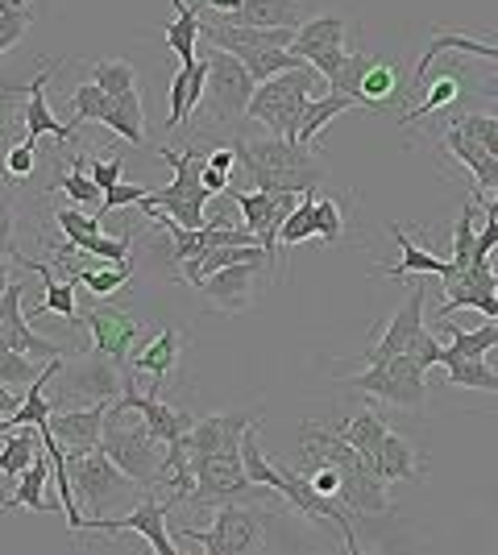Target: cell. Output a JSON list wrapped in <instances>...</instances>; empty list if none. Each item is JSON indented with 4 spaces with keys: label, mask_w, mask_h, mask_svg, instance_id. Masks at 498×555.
Returning <instances> with one entry per match:
<instances>
[{
    "label": "cell",
    "mask_w": 498,
    "mask_h": 555,
    "mask_svg": "<svg viewBox=\"0 0 498 555\" xmlns=\"http://www.w3.org/2000/svg\"><path fill=\"white\" fill-rule=\"evenodd\" d=\"M238 175L233 183L245 179V186L258 191H291V195H308L324 183V166L320 154L304 141L286 138H238Z\"/></svg>",
    "instance_id": "obj_1"
},
{
    "label": "cell",
    "mask_w": 498,
    "mask_h": 555,
    "mask_svg": "<svg viewBox=\"0 0 498 555\" xmlns=\"http://www.w3.org/2000/svg\"><path fill=\"white\" fill-rule=\"evenodd\" d=\"M63 402L67 406H92V402H113L120 390H125V370H120L113 357H104V352H95L92 357H84V361H63Z\"/></svg>",
    "instance_id": "obj_11"
},
{
    "label": "cell",
    "mask_w": 498,
    "mask_h": 555,
    "mask_svg": "<svg viewBox=\"0 0 498 555\" xmlns=\"http://www.w3.org/2000/svg\"><path fill=\"white\" fill-rule=\"evenodd\" d=\"M457 125H461V129H470V133H474V138L498 158V116L465 113V116H457Z\"/></svg>",
    "instance_id": "obj_52"
},
{
    "label": "cell",
    "mask_w": 498,
    "mask_h": 555,
    "mask_svg": "<svg viewBox=\"0 0 498 555\" xmlns=\"http://www.w3.org/2000/svg\"><path fill=\"white\" fill-rule=\"evenodd\" d=\"M349 108H366V104H361L357 95L332 92V88H329V92H320V95H311L308 113H304V125H299V138H295V141L311 145V141L329 129V120H336V116L349 113Z\"/></svg>",
    "instance_id": "obj_31"
},
{
    "label": "cell",
    "mask_w": 498,
    "mask_h": 555,
    "mask_svg": "<svg viewBox=\"0 0 498 555\" xmlns=\"http://www.w3.org/2000/svg\"><path fill=\"white\" fill-rule=\"evenodd\" d=\"M440 324H445V332H449L445 365H449V361H465V357H486V352H495V348H498V320H495V324L474 327V332L449 324V320H440Z\"/></svg>",
    "instance_id": "obj_34"
},
{
    "label": "cell",
    "mask_w": 498,
    "mask_h": 555,
    "mask_svg": "<svg viewBox=\"0 0 498 555\" xmlns=\"http://www.w3.org/2000/svg\"><path fill=\"white\" fill-rule=\"evenodd\" d=\"M84 324L92 327L95 352L113 357L120 370H125V365H129V348H133V340H138L142 324H138L129 311H117V307H92V311L84 315Z\"/></svg>",
    "instance_id": "obj_17"
},
{
    "label": "cell",
    "mask_w": 498,
    "mask_h": 555,
    "mask_svg": "<svg viewBox=\"0 0 498 555\" xmlns=\"http://www.w3.org/2000/svg\"><path fill=\"white\" fill-rule=\"evenodd\" d=\"M424 307H427V286L416 278V286H411L407 302L391 315V324H386L379 345H370L366 352H361V361H366V365H382V361H391V357L407 352L411 340L424 332Z\"/></svg>",
    "instance_id": "obj_13"
},
{
    "label": "cell",
    "mask_w": 498,
    "mask_h": 555,
    "mask_svg": "<svg viewBox=\"0 0 498 555\" xmlns=\"http://www.w3.org/2000/svg\"><path fill=\"white\" fill-rule=\"evenodd\" d=\"M304 241H316V191L299 195L295 211L283 220L279 229V245H304Z\"/></svg>",
    "instance_id": "obj_43"
},
{
    "label": "cell",
    "mask_w": 498,
    "mask_h": 555,
    "mask_svg": "<svg viewBox=\"0 0 498 555\" xmlns=\"http://www.w3.org/2000/svg\"><path fill=\"white\" fill-rule=\"evenodd\" d=\"M357 95H361V104L366 108H386V104H395L399 100V67L395 63H370L366 75H361V83H357Z\"/></svg>",
    "instance_id": "obj_35"
},
{
    "label": "cell",
    "mask_w": 498,
    "mask_h": 555,
    "mask_svg": "<svg viewBox=\"0 0 498 555\" xmlns=\"http://www.w3.org/2000/svg\"><path fill=\"white\" fill-rule=\"evenodd\" d=\"M474 216H477V204L465 199L457 224H452V266H470V261H474V241H477Z\"/></svg>",
    "instance_id": "obj_47"
},
{
    "label": "cell",
    "mask_w": 498,
    "mask_h": 555,
    "mask_svg": "<svg viewBox=\"0 0 498 555\" xmlns=\"http://www.w3.org/2000/svg\"><path fill=\"white\" fill-rule=\"evenodd\" d=\"M0 199H4V179H0Z\"/></svg>",
    "instance_id": "obj_64"
},
{
    "label": "cell",
    "mask_w": 498,
    "mask_h": 555,
    "mask_svg": "<svg viewBox=\"0 0 498 555\" xmlns=\"http://www.w3.org/2000/svg\"><path fill=\"white\" fill-rule=\"evenodd\" d=\"M54 266H63L67 278H75L88 295H117L120 286L133 278V266L125 261V266H108V270H92V266H75V261H54Z\"/></svg>",
    "instance_id": "obj_40"
},
{
    "label": "cell",
    "mask_w": 498,
    "mask_h": 555,
    "mask_svg": "<svg viewBox=\"0 0 498 555\" xmlns=\"http://www.w3.org/2000/svg\"><path fill=\"white\" fill-rule=\"evenodd\" d=\"M208 166H213V170H225V175H238V150H233V145L208 150Z\"/></svg>",
    "instance_id": "obj_59"
},
{
    "label": "cell",
    "mask_w": 498,
    "mask_h": 555,
    "mask_svg": "<svg viewBox=\"0 0 498 555\" xmlns=\"http://www.w3.org/2000/svg\"><path fill=\"white\" fill-rule=\"evenodd\" d=\"M457 95H461V79L452 75V70H440L436 79H432V88H427V95L420 100V104H411L407 113H399V125H420L424 116L440 113V108H449V104H457Z\"/></svg>",
    "instance_id": "obj_39"
},
{
    "label": "cell",
    "mask_w": 498,
    "mask_h": 555,
    "mask_svg": "<svg viewBox=\"0 0 498 555\" xmlns=\"http://www.w3.org/2000/svg\"><path fill=\"white\" fill-rule=\"evenodd\" d=\"M445 145H449L452 158H457V163L474 175L477 195H482V191H495V195H498V158L474 138V133H470V129H461V125L452 120L449 133H445Z\"/></svg>",
    "instance_id": "obj_23"
},
{
    "label": "cell",
    "mask_w": 498,
    "mask_h": 555,
    "mask_svg": "<svg viewBox=\"0 0 498 555\" xmlns=\"http://www.w3.org/2000/svg\"><path fill=\"white\" fill-rule=\"evenodd\" d=\"M261 418V406L254 415H208V418H195L188 431L191 440V461L195 456H216V452H225V448H241L245 440V431L254 427Z\"/></svg>",
    "instance_id": "obj_19"
},
{
    "label": "cell",
    "mask_w": 498,
    "mask_h": 555,
    "mask_svg": "<svg viewBox=\"0 0 498 555\" xmlns=\"http://www.w3.org/2000/svg\"><path fill=\"white\" fill-rule=\"evenodd\" d=\"M407 352H411V357H416L424 370H432V365H445V345H440V340H436L427 327L416 336V340H411V348H407Z\"/></svg>",
    "instance_id": "obj_54"
},
{
    "label": "cell",
    "mask_w": 498,
    "mask_h": 555,
    "mask_svg": "<svg viewBox=\"0 0 498 555\" xmlns=\"http://www.w3.org/2000/svg\"><path fill=\"white\" fill-rule=\"evenodd\" d=\"M474 307L482 315L498 320V270L490 257L470 261V266H452L445 274V302H440V320H449L452 311Z\"/></svg>",
    "instance_id": "obj_12"
},
{
    "label": "cell",
    "mask_w": 498,
    "mask_h": 555,
    "mask_svg": "<svg viewBox=\"0 0 498 555\" xmlns=\"http://www.w3.org/2000/svg\"><path fill=\"white\" fill-rule=\"evenodd\" d=\"M179 361V332L175 327H163L154 340H145L142 352L133 357V370L150 377V393H158L163 377L170 373V365Z\"/></svg>",
    "instance_id": "obj_28"
},
{
    "label": "cell",
    "mask_w": 498,
    "mask_h": 555,
    "mask_svg": "<svg viewBox=\"0 0 498 555\" xmlns=\"http://www.w3.org/2000/svg\"><path fill=\"white\" fill-rule=\"evenodd\" d=\"M308 481L320 489V493H332V498H336V493H341V468H336V464H316V468H308Z\"/></svg>",
    "instance_id": "obj_57"
},
{
    "label": "cell",
    "mask_w": 498,
    "mask_h": 555,
    "mask_svg": "<svg viewBox=\"0 0 498 555\" xmlns=\"http://www.w3.org/2000/svg\"><path fill=\"white\" fill-rule=\"evenodd\" d=\"M341 229H345L341 208H336L332 199H316V236H320L324 245H336V241H341Z\"/></svg>",
    "instance_id": "obj_51"
},
{
    "label": "cell",
    "mask_w": 498,
    "mask_h": 555,
    "mask_svg": "<svg viewBox=\"0 0 498 555\" xmlns=\"http://www.w3.org/2000/svg\"><path fill=\"white\" fill-rule=\"evenodd\" d=\"M336 498L354 509L357 518H382V514H391L386 481L374 473L370 461L354 464V468H341V493H336Z\"/></svg>",
    "instance_id": "obj_18"
},
{
    "label": "cell",
    "mask_w": 498,
    "mask_h": 555,
    "mask_svg": "<svg viewBox=\"0 0 498 555\" xmlns=\"http://www.w3.org/2000/svg\"><path fill=\"white\" fill-rule=\"evenodd\" d=\"M370 464H374V473H379L386 486H391V481H411V477H420L416 448H411L404 436H395V431H386V440L379 443V452H374Z\"/></svg>",
    "instance_id": "obj_30"
},
{
    "label": "cell",
    "mask_w": 498,
    "mask_h": 555,
    "mask_svg": "<svg viewBox=\"0 0 498 555\" xmlns=\"http://www.w3.org/2000/svg\"><path fill=\"white\" fill-rule=\"evenodd\" d=\"M108 406H113V402H92V406H67V411H54V415L42 423V431H50V436L63 443L72 456H84V452L100 448Z\"/></svg>",
    "instance_id": "obj_16"
},
{
    "label": "cell",
    "mask_w": 498,
    "mask_h": 555,
    "mask_svg": "<svg viewBox=\"0 0 498 555\" xmlns=\"http://www.w3.org/2000/svg\"><path fill=\"white\" fill-rule=\"evenodd\" d=\"M9 261H13V257L0 254V295H4V291H9V282H13V278H9Z\"/></svg>",
    "instance_id": "obj_63"
},
{
    "label": "cell",
    "mask_w": 498,
    "mask_h": 555,
    "mask_svg": "<svg viewBox=\"0 0 498 555\" xmlns=\"http://www.w3.org/2000/svg\"><path fill=\"white\" fill-rule=\"evenodd\" d=\"M320 92H329V79L311 67V63L308 67L283 70V75L258 83V92L250 100V113L245 116L266 125L274 138L295 141L299 138V125H304V113H308L311 95H320Z\"/></svg>",
    "instance_id": "obj_2"
},
{
    "label": "cell",
    "mask_w": 498,
    "mask_h": 555,
    "mask_svg": "<svg viewBox=\"0 0 498 555\" xmlns=\"http://www.w3.org/2000/svg\"><path fill=\"white\" fill-rule=\"evenodd\" d=\"M142 125H145L142 92L133 88V92H125V95H113V113L104 116V129L120 133V138L129 141V145H142V141H145Z\"/></svg>",
    "instance_id": "obj_37"
},
{
    "label": "cell",
    "mask_w": 498,
    "mask_h": 555,
    "mask_svg": "<svg viewBox=\"0 0 498 555\" xmlns=\"http://www.w3.org/2000/svg\"><path fill=\"white\" fill-rule=\"evenodd\" d=\"M477 92L486 95V100H498V75H490V79H482V83H477Z\"/></svg>",
    "instance_id": "obj_62"
},
{
    "label": "cell",
    "mask_w": 498,
    "mask_h": 555,
    "mask_svg": "<svg viewBox=\"0 0 498 555\" xmlns=\"http://www.w3.org/2000/svg\"><path fill=\"white\" fill-rule=\"evenodd\" d=\"M4 170H9L13 179H29V175H34V141L13 145V150L4 154Z\"/></svg>",
    "instance_id": "obj_55"
},
{
    "label": "cell",
    "mask_w": 498,
    "mask_h": 555,
    "mask_svg": "<svg viewBox=\"0 0 498 555\" xmlns=\"http://www.w3.org/2000/svg\"><path fill=\"white\" fill-rule=\"evenodd\" d=\"M42 370H47V365L29 361L25 352L0 348V382H4V386H29V382H38V373Z\"/></svg>",
    "instance_id": "obj_49"
},
{
    "label": "cell",
    "mask_w": 498,
    "mask_h": 555,
    "mask_svg": "<svg viewBox=\"0 0 498 555\" xmlns=\"http://www.w3.org/2000/svg\"><path fill=\"white\" fill-rule=\"evenodd\" d=\"M133 411H113L104 418V436H100V452H108L113 461L138 481V486H158V473H163L166 443L150 436L145 423H129Z\"/></svg>",
    "instance_id": "obj_4"
},
{
    "label": "cell",
    "mask_w": 498,
    "mask_h": 555,
    "mask_svg": "<svg viewBox=\"0 0 498 555\" xmlns=\"http://www.w3.org/2000/svg\"><path fill=\"white\" fill-rule=\"evenodd\" d=\"M145 191L150 186H138V183H117L104 191V204H100V216H108V211H120V208H133V204H142Z\"/></svg>",
    "instance_id": "obj_53"
},
{
    "label": "cell",
    "mask_w": 498,
    "mask_h": 555,
    "mask_svg": "<svg viewBox=\"0 0 498 555\" xmlns=\"http://www.w3.org/2000/svg\"><path fill=\"white\" fill-rule=\"evenodd\" d=\"M170 506H179V502H175V498H170V502L145 498L142 506L133 509V514H125V518H84V531H100V534L138 531L158 555H175V543H170V534H166V514H170Z\"/></svg>",
    "instance_id": "obj_15"
},
{
    "label": "cell",
    "mask_w": 498,
    "mask_h": 555,
    "mask_svg": "<svg viewBox=\"0 0 498 555\" xmlns=\"http://www.w3.org/2000/svg\"><path fill=\"white\" fill-rule=\"evenodd\" d=\"M38 452H42L38 427H13V431H9V440L0 448V477L9 481V489L22 481V473L38 461Z\"/></svg>",
    "instance_id": "obj_32"
},
{
    "label": "cell",
    "mask_w": 498,
    "mask_h": 555,
    "mask_svg": "<svg viewBox=\"0 0 498 555\" xmlns=\"http://www.w3.org/2000/svg\"><path fill=\"white\" fill-rule=\"evenodd\" d=\"M47 464H50V448L42 443V452H38V461L29 464L22 473V481L13 486V493L0 502L4 509H34V514H50V509H63L59 506V498H50L47 502Z\"/></svg>",
    "instance_id": "obj_26"
},
{
    "label": "cell",
    "mask_w": 498,
    "mask_h": 555,
    "mask_svg": "<svg viewBox=\"0 0 498 555\" xmlns=\"http://www.w3.org/2000/svg\"><path fill=\"white\" fill-rule=\"evenodd\" d=\"M22 402H25V398H17V393H13L9 386H4V382H0V415L13 418V415H17V406H22Z\"/></svg>",
    "instance_id": "obj_60"
},
{
    "label": "cell",
    "mask_w": 498,
    "mask_h": 555,
    "mask_svg": "<svg viewBox=\"0 0 498 555\" xmlns=\"http://www.w3.org/2000/svg\"><path fill=\"white\" fill-rule=\"evenodd\" d=\"M183 539L208 547V555H250L261 547L266 539V514L250 509L245 502H225L216 506L213 531H200V527H179Z\"/></svg>",
    "instance_id": "obj_7"
},
{
    "label": "cell",
    "mask_w": 498,
    "mask_h": 555,
    "mask_svg": "<svg viewBox=\"0 0 498 555\" xmlns=\"http://www.w3.org/2000/svg\"><path fill=\"white\" fill-rule=\"evenodd\" d=\"M195 489H191V506H225V502H261L270 486H254L245 477L241 448H225L216 456H195L191 461Z\"/></svg>",
    "instance_id": "obj_5"
},
{
    "label": "cell",
    "mask_w": 498,
    "mask_h": 555,
    "mask_svg": "<svg viewBox=\"0 0 498 555\" xmlns=\"http://www.w3.org/2000/svg\"><path fill=\"white\" fill-rule=\"evenodd\" d=\"M336 431L354 443L366 461H374V452H379V443L386 440V431H391V427H386V418H382L379 411H357L354 418L336 423Z\"/></svg>",
    "instance_id": "obj_38"
},
{
    "label": "cell",
    "mask_w": 498,
    "mask_h": 555,
    "mask_svg": "<svg viewBox=\"0 0 498 555\" xmlns=\"http://www.w3.org/2000/svg\"><path fill=\"white\" fill-rule=\"evenodd\" d=\"M67 464H72L75 498L88 506L92 518H104L108 506H117V502L138 493V481H133L108 452H100V448L84 452V456H72V452H67Z\"/></svg>",
    "instance_id": "obj_6"
},
{
    "label": "cell",
    "mask_w": 498,
    "mask_h": 555,
    "mask_svg": "<svg viewBox=\"0 0 498 555\" xmlns=\"http://www.w3.org/2000/svg\"><path fill=\"white\" fill-rule=\"evenodd\" d=\"M208 9H216V13H238L241 9V0H204Z\"/></svg>",
    "instance_id": "obj_61"
},
{
    "label": "cell",
    "mask_w": 498,
    "mask_h": 555,
    "mask_svg": "<svg viewBox=\"0 0 498 555\" xmlns=\"http://www.w3.org/2000/svg\"><path fill=\"white\" fill-rule=\"evenodd\" d=\"M63 67V59H54L47 70H38L34 79H29V100H25L22 108V125H25V141H38V138H59V141H72L75 129L72 125H59L54 120V113H50L47 95H42V88H47L50 79H54V70Z\"/></svg>",
    "instance_id": "obj_22"
},
{
    "label": "cell",
    "mask_w": 498,
    "mask_h": 555,
    "mask_svg": "<svg viewBox=\"0 0 498 555\" xmlns=\"http://www.w3.org/2000/svg\"><path fill=\"white\" fill-rule=\"evenodd\" d=\"M120 170H125V158H95V163L88 166V175H92V179L104 186V191L120 183Z\"/></svg>",
    "instance_id": "obj_56"
},
{
    "label": "cell",
    "mask_w": 498,
    "mask_h": 555,
    "mask_svg": "<svg viewBox=\"0 0 498 555\" xmlns=\"http://www.w3.org/2000/svg\"><path fill=\"white\" fill-rule=\"evenodd\" d=\"M258 270H270V266H266V261H238V266H225V270L208 274L195 291H200L208 302H216L220 311H245Z\"/></svg>",
    "instance_id": "obj_21"
},
{
    "label": "cell",
    "mask_w": 498,
    "mask_h": 555,
    "mask_svg": "<svg viewBox=\"0 0 498 555\" xmlns=\"http://www.w3.org/2000/svg\"><path fill=\"white\" fill-rule=\"evenodd\" d=\"M449 386L457 390H490L498 393V373L486 365V357H465V361H449Z\"/></svg>",
    "instance_id": "obj_42"
},
{
    "label": "cell",
    "mask_w": 498,
    "mask_h": 555,
    "mask_svg": "<svg viewBox=\"0 0 498 555\" xmlns=\"http://www.w3.org/2000/svg\"><path fill=\"white\" fill-rule=\"evenodd\" d=\"M59 186L72 195L79 208H95V204H104V186L88 175V166H72V170L59 179Z\"/></svg>",
    "instance_id": "obj_48"
},
{
    "label": "cell",
    "mask_w": 498,
    "mask_h": 555,
    "mask_svg": "<svg viewBox=\"0 0 498 555\" xmlns=\"http://www.w3.org/2000/svg\"><path fill=\"white\" fill-rule=\"evenodd\" d=\"M0 254H17L13 249V208H9V199H0Z\"/></svg>",
    "instance_id": "obj_58"
},
{
    "label": "cell",
    "mask_w": 498,
    "mask_h": 555,
    "mask_svg": "<svg viewBox=\"0 0 498 555\" xmlns=\"http://www.w3.org/2000/svg\"><path fill=\"white\" fill-rule=\"evenodd\" d=\"M113 411H138L142 415V423L150 427V436L154 440H179V436H188L191 423L195 418L183 415V411H175V406H166V402H158V393H138V386H133V373L125 370V390L113 398Z\"/></svg>",
    "instance_id": "obj_14"
},
{
    "label": "cell",
    "mask_w": 498,
    "mask_h": 555,
    "mask_svg": "<svg viewBox=\"0 0 498 555\" xmlns=\"http://www.w3.org/2000/svg\"><path fill=\"white\" fill-rule=\"evenodd\" d=\"M345 17H311V22L299 25V34H295V54L299 59H308L311 54H320V50H332V47H345Z\"/></svg>",
    "instance_id": "obj_33"
},
{
    "label": "cell",
    "mask_w": 498,
    "mask_h": 555,
    "mask_svg": "<svg viewBox=\"0 0 498 555\" xmlns=\"http://www.w3.org/2000/svg\"><path fill=\"white\" fill-rule=\"evenodd\" d=\"M391 236H395V245H399V261L395 266H386V270H374V274L382 278H407V274H436V278H445L452 270V261L449 257H440V254H427V249H420L411 236H407L399 224L391 229Z\"/></svg>",
    "instance_id": "obj_27"
},
{
    "label": "cell",
    "mask_w": 498,
    "mask_h": 555,
    "mask_svg": "<svg viewBox=\"0 0 498 555\" xmlns=\"http://www.w3.org/2000/svg\"><path fill=\"white\" fill-rule=\"evenodd\" d=\"M299 452L308 456V464H336V468H354V464L366 461L336 427H324V423H316V418H308V423L299 427Z\"/></svg>",
    "instance_id": "obj_24"
},
{
    "label": "cell",
    "mask_w": 498,
    "mask_h": 555,
    "mask_svg": "<svg viewBox=\"0 0 498 555\" xmlns=\"http://www.w3.org/2000/svg\"><path fill=\"white\" fill-rule=\"evenodd\" d=\"M29 4L34 0H0V54L13 50L29 29Z\"/></svg>",
    "instance_id": "obj_45"
},
{
    "label": "cell",
    "mask_w": 498,
    "mask_h": 555,
    "mask_svg": "<svg viewBox=\"0 0 498 555\" xmlns=\"http://www.w3.org/2000/svg\"><path fill=\"white\" fill-rule=\"evenodd\" d=\"M241 59H245V67H250V75H254L258 83L274 79V75H283V70L308 67V59H299L295 50H286V47H261V50L241 54Z\"/></svg>",
    "instance_id": "obj_41"
},
{
    "label": "cell",
    "mask_w": 498,
    "mask_h": 555,
    "mask_svg": "<svg viewBox=\"0 0 498 555\" xmlns=\"http://www.w3.org/2000/svg\"><path fill=\"white\" fill-rule=\"evenodd\" d=\"M175 4V22L166 25L163 42L166 50L179 59V63H191V59H200V50H195V42H200V4H188V0H170Z\"/></svg>",
    "instance_id": "obj_29"
},
{
    "label": "cell",
    "mask_w": 498,
    "mask_h": 555,
    "mask_svg": "<svg viewBox=\"0 0 498 555\" xmlns=\"http://www.w3.org/2000/svg\"><path fill=\"white\" fill-rule=\"evenodd\" d=\"M204 92H208V54H200V59L183 63L179 75L170 79V116H166V129L188 125L191 108L204 100Z\"/></svg>",
    "instance_id": "obj_25"
},
{
    "label": "cell",
    "mask_w": 498,
    "mask_h": 555,
    "mask_svg": "<svg viewBox=\"0 0 498 555\" xmlns=\"http://www.w3.org/2000/svg\"><path fill=\"white\" fill-rule=\"evenodd\" d=\"M238 17L245 25L279 29V25H304V9L299 0H241Z\"/></svg>",
    "instance_id": "obj_36"
},
{
    "label": "cell",
    "mask_w": 498,
    "mask_h": 555,
    "mask_svg": "<svg viewBox=\"0 0 498 555\" xmlns=\"http://www.w3.org/2000/svg\"><path fill=\"white\" fill-rule=\"evenodd\" d=\"M163 163L175 166V183L163 186V191H145V199L138 208L163 211V216H170L183 229H204L208 224L204 220V204L213 199V191L204 186V163H208V154L195 150V145H188V150L163 145Z\"/></svg>",
    "instance_id": "obj_3"
},
{
    "label": "cell",
    "mask_w": 498,
    "mask_h": 555,
    "mask_svg": "<svg viewBox=\"0 0 498 555\" xmlns=\"http://www.w3.org/2000/svg\"><path fill=\"white\" fill-rule=\"evenodd\" d=\"M92 83H100L108 95H125L138 88V70L120 59H100V63H92Z\"/></svg>",
    "instance_id": "obj_46"
},
{
    "label": "cell",
    "mask_w": 498,
    "mask_h": 555,
    "mask_svg": "<svg viewBox=\"0 0 498 555\" xmlns=\"http://www.w3.org/2000/svg\"><path fill=\"white\" fill-rule=\"evenodd\" d=\"M22 295H25V282H9V291L0 295V327H4V336H9V348H13V352H25V357H38V361L63 357L59 345H50V340L29 332V324H25V315H22Z\"/></svg>",
    "instance_id": "obj_20"
},
{
    "label": "cell",
    "mask_w": 498,
    "mask_h": 555,
    "mask_svg": "<svg viewBox=\"0 0 498 555\" xmlns=\"http://www.w3.org/2000/svg\"><path fill=\"white\" fill-rule=\"evenodd\" d=\"M424 365L411 357V352H399V357H391V361H382V365H366V373H349V377H341L349 390H366L382 398V402H395V406H407V411H416V406H424L427 398V386H424Z\"/></svg>",
    "instance_id": "obj_8"
},
{
    "label": "cell",
    "mask_w": 498,
    "mask_h": 555,
    "mask_svg": "<svg viewBox=\"0 0 498 555\" xmlns=\"http://www.w3.org/2000/svg\"><path fill=\"white\" fill-rule=\"evenodd\" d=\"M254 92H258V79L250 75L241 54L208 50V92H204V100H208L216 120H238V116H245Z\"/></svg>",
    "instance_id": "obj_9"
},
{
    "label": "cell",
    "mask_w": 498,
    "mask_h": 555,
    "mask_svg": "<svg viewBox=\"0 0 498 555\" xmlns=\"http://www.w3.org/2000/svg\"><path fill=\"white\" fill-rule=\"evenodd\" d=\"M54 220H59V229L67 232V245H79L84 236L104 232V216H84V208H63Z\"/></svg>",
    "instance_id": "obj_50"
},
{
    "label": "cell",
    "mask_w": 498,
    "mask_h": 555,
    "mask_svg": "<svg viewBox=\"0 0 498 555\" xmlns=\"http://www.w3.org/2000/svg\"><path fill=\"white\" fill-rule=\"evenodd\" d=\"M113 113V95L104 92L100 83H79L72 95V125H84V120H100L104 125V116Z\"/></svg>",
    "instance_id": "obj_44"
},
{
    "label": "cell",
    "mask_w": 498,
    "mask_h": 555,
    "mask_svg": "<svg viewBox=\"0 0 498 555\" xmlns=\"http://www.w3.org/2000/svg\"><path fill=\"white\" fill-rule=\"evenodd\" d=\"M225 195L241 208L245 229L258 232L261 249H266V257H270V274H274V266H279V229H283L286 216L295 211L299 195H291V191H258V186L245 191L241 183H233Z\"/></svg>",
    "instance_id": "obj_10"
}]
</instances>
